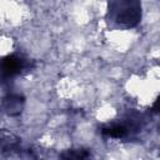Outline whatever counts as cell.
Returning <instances> with one entry per match:
<instances>
[{"label":"cell","instance_id":"cell-5","mask_svg":"<svg viewBox=\"0 0 160 160\" xmlns=\"http://www.w3.org/2000/svg\"><path fill=\"white\" fill-rule=\"evenodd\" d=\"M61 160H92L91 155L85 149H69L61 152Z\"/></svg>","mask_w":160,"mask_h":160},{"label":"cell","instance_id":"cell-3","mask_svg":"<svg viewBox=\"0 0 160 160\" xmlns=\"http://www.w3.org/2000/svg\"><path fill=\"white\" fill-rule=\"evenodd\" d=\"M24 102V98L20 95H10L4 101V109L10 115H16L21 111V106Z\"/></svg>","mask_w":160,"mask_h":160},{"label":"cell","instance_id":"cell-4","mask_svg":"<svg viewBox=\"0 0 160 160\" xmlns=\"http://www.w3.org/2000/svg\"><path fill=\"white\" fill-rule=\"evenodd\" d=\"M128 132H129V129L124 124H111L101 128V134L109 138H116V139L124 138L128 135Z\"/></svg>","mask_w":160,"mask_h":160},{"label":"cell","instance_id":"cell-1","mask_svg":"<svg viewBox=\"0 0 160 160\" xmlns=\"http://www.w3.org/2000/svg\"><path fill=\"white\" fill-rule=\"evenodd\" d=\"M109 15L116 26L130 29L136 26L141 19V5L138 1H116L111 2Z\"/></svg>","mask_w":160,"mask_h":160},{"label":"cell","instance_id":"cell-6","mask_svg":"<svg viewBox=\"0 0 160 160\" xmlns=\"http://www.w3.org/2000/svg\"><path fill=\"white\" fill-rule=\"evenodd\" d=\"M152 111H158V100H155V102H154V105H152Z\"/></svg>","mask_w":160,"mask_h":160},{"label":"cell","instance_id":"cell-2","mask_svg":"<svg viewBox=\"0 0 160 160\" xmlns=\"http://www.w3.org/2000/svg\"><path fill=\"white\" fill-rule=\"evenodd\" d=\"M28 68L26 60L19 55H8L0 59V74L4 78H12Z\"/></svg>","mask_w":160,"mask_h":160}]
</instances>
